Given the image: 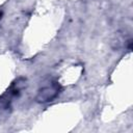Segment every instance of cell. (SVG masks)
<instances>
[{
    "instance_id": "6da1fadb",
    "label": "cell",
    "mask_w": 133,
    "mask_h": 133,
    "mask_svg": "<svg viewBox=\"0 0 133 133\" xmlns=\"http://www.w3.org/2000/svg\"><path fill=\"white\" fill-rule=\"evenodd\" d=\"M57 92H58V86L56 84H52L51 86H47L39 91L38 99L39 101H49L53 99L57 95Z\"/></svg>"
}]
</instances>
